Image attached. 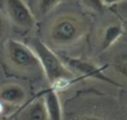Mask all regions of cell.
Here are the masks:
<instances>
[{
    "instance_id": "cell-18",
    "label": "cell",
    "mask_w": 127,
    "mask_h": 120,
    "mask_svg": "<svg viewBox=\"0 0 127 120\" xmlns=\"http://www.w3.org/2000/svg\"><path fill=\"white\" fill-rule=\"evenodd\" d=\"M124 33H126V35H127V26L124 27Z\"/></svg>"
},
{
    "instance_id": "cell-8",
    "label": "cell",
    "mask_w": 127,
    "mask_h": 120,
    "mask_svg": "<svg viewBox=\"0 0 127 120\" xmlns=\"http://www.w3.org/2000/svg\"><path fill=\"white\" fill-rule=\"evenodd\" d=\"M124 26L119 23H111L107 25L101 31L100 37V46L101 49L106 50L110 48L116 42L124 35Z\"/></svg>"
},
{
    "instance_id": "cell-3",
    "label": "cell",
    "mask_w": 127,
    "mask_h": 120,
    "mask_svg": "<svg viewBox=\"0 0 127 120\" xmlns=\"http://www.w3.org/2000/svg\"><path fill=\"white\" fill-rule=\"evenodd\" d=\"M6 54L9 62L20 71L31 72L42 70L37 56L27 44L9 39L6 43Z\"/></svg>"
},
{
    "instance_id": "cell-15",
    "label": "cell",
    "mask_w": 127,
    "mask_h": 120,
    "mask_svg": "<svg viewBox=\"0 0 127 120\" xmlns=\"http://www.w3.org/2000/svg\"><path fill=\"white\" fill-rule=\"evenodd\" d=\"M79 120H103V119L102 118H100V117H97V116L87 115V116H82Z\"/></svg>"
},
{
    "instance_id": "cell-16",
    "label": "cell",
    "mask_w": 127,
    "mask_h": 120,
    "mask_svg": "<svg viewBox=\"0 0 127 120\" xmlns=\"http://www.w3.org/2000/svg\"><path fill=\"white\" fill-rule=\"evenodd\" d=\"M120 1H123V0H102V2L105 6H114L116 3L120 2Z\"/></svg>"
},
{
    "instance_id": "cell-2",
    "label": "cell",
    "mask_w": 127,
    "mask_h": 120,
    "mask_svg": "<svg viewBox=\"0 0 127 120\" xmlns=\"http://www.w3.org/2000/svg\"><path fill=\"white\" fill-rule=\"evenodd\" d=\"M28 46L37 56L41 69L51 84H58L60 82L73 79V73L69 67L39 38H32Z\"/></svg>"
},
{
    "instance_id": "cell-1",
    "label": "cell",
    "mask_w": 127,
    "mask_h": 120,
    "mask_svg": "<svg viewBox=\"0 0 127 120\" xmlns=\"http://www.w3.org/2000/svg\"><path fill=\"white\" fill-rule=\"evenodd\" d=\"M88 25L79 16L65 14L56 17L48 29L50 41L56 46H70L86 35Z\"/></svg>"
},
{
    "instance_id": "cell-6",
    "label": "cell",
    "mask_w": 127,
    "mask_h": 120,
    "mask_svg": "<svg viewBox=\"0 0 127 120\" xmlns=\"http://www.w3.org/2000/svg\"><path fill=\"white\" fill-rule=\"evenodd\" d=\"M26 100V91L22 85L7 84L0 88V101L8 106H19Z\"/></svg>"
},
{
    "instance_id": "cell-11",
    "label": "cell",
    "mask_w": 127,
    "mask_h": 120,
    "mask_svg": "<svg viewBox=\"0 0 127 120\" xmlns=\"http://www.w3.org/2000/svg\"><path fill=\"white\" fill-rule=\"evenodd\" d=\"M62 2V0H37V11L41 17L50 14L56 6Z\"/></svg>"
},
{
    "instance_id": "cell-4",
    "label": "cell",
    "mask_w": 127,
    "mask_h": 120,
    "mask_svg": "<svg viewBox=\"0 0 127 120\" xmlns=\"http://www.w3.org/2000/svg\"><path fill=\"white\" fill-rule=\"evenodd\" d=\"M8 18L18 28L29 30L36 24V18L24 0H5Z\"/></svg>"
},
{
    "instance_id": "cell-7",
    "label": "cell",
    "mask_w": 127,
    "mask_h": 120,
    "mask_svg": "<svg viewBox=\"0 0 127 120\" xmlns=\"http://www.w3.org/2000/svg\"><path fill=\"white\" fill-rule=\"evenodd\" d=\"M44 101V106L46 109L48 120H63V111L61 101L58 92L54 89H50L42 96Z\"/></svg>"
},
{
    "instance_id": "cell-10",
    "label": "cell",
    "mask_w": 127,
    "mask_h": 120,
    "mask_svg": "<svg viewBox=\"0 0 127 120\" xmlns=\"http://www.w3.org/2000/svg\"><path fill=\"white\" fill-rule=\"evenodd\" d=\"M111 65L118 75L127 80V45L120 47L113 55Z\"/></svg>"
},
{
    "instance_id": "cell-12",
    "label": "cell",
    "mask_w": 127,
    "mask_h": 120,
    "mask_svg": "<svg viewBox=\"0 0 127 120\" xmlns=\"http://www.w3.org/2000/svg\"><path fill=\"white\" fill-rule=\"evenodd\" d=\"M80 1L86 8L95 12H102L105 9L102 0H80Z\"/></svg>"
},
{
    "instance_id": "cell-17",
    "label": "cell",
    "mask_w": 127,
    "mask_h": 120,
    "mask_svg": "<svg viewBox=\"0 0 127 120\" xmlns=\"http://www.w3.org/2000/svg\"><path fill=\"white\" fill-rule=\"evenodd\" d=\"M2 102H1V101H0V115H1V113H2V110H3V106H2Z\"/></svg>"
},
{
    "instance_id": "cell-13",
    "label": "cell",
    "mask_w": 127,
    "mask_h": 120,
    "mask_svg": "<svg viewBox=\"0 0 127 120\" xmlns=\"http://www.w3.org/2000/svg\"><path fill=\"white\" fill-rule=\"evenodd\" d=\"M113 9L122 19H124L125 22H127V0H123L120 2L114 5Z\"/></svg>"
},
{
    "instance_id": "cell-5",
    "label": "cell",
    "mask_w": 127,
    "mask_h": 120,
    "mask_svg": "<svg viewBox=\"0 0 127 120\" xmlns=\"http://www.w3.org/2000/svg\"><path fill=\"white\" fill-rule=\"evenodd\" d=\"M63 63L69 67L70 70H74L79 74H81L84 77H90V79L95 80H100L103 82H109V83H114L109 79H107L105 74H103L102 70L100 67H98L96 64L89 62V61L80 60V58L74 57H69V56H63Z\"/></svg>"
},
{
    "instance_id": "cell-14",
    "label": "cell",
    "mask_w": 127,
    "mask_h": 120,
    "mask_svg": "<svg viewBox=\"0 0 127 120\" xmlns=\"http://www.w3.org/2000/svg\"><path fill=\"white\" fill-rule=\"evenodd\" d=\"M6 31H7V23H6L5 16L0 11V42L5 38Z\"/></svg>"
},
{
    "instance_id": "cell-9",
    "label": "cell",
    "mask_w": 127,
    "mask_h": 120,
    "mask_svg": "<svg viewBox=\"0 0 127 120\" xmlns=\"http://www.w3.org/2000/svg\"><path fill=\"white\" fill-rule=\"evenodd\" d=\"M23 120H48L43 98L36 99L24 110Z\"/></svg>"
}]
</instances>
